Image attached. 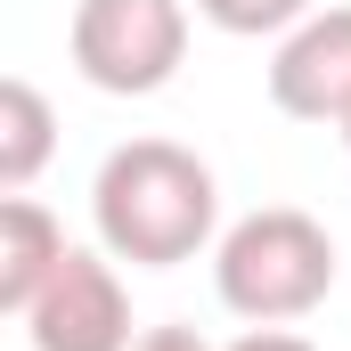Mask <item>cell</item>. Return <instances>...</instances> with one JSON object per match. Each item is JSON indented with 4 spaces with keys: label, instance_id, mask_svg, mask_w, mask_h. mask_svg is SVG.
<instances>
[{
    "label": "cell",
    "instance_id": "cell-9",
    "mask_svg": "<svg viewBox=\"0 0 351 351\" xmlns=\"http://www.w3.org/2000/svg\"><path fill=\"white\" fill-rule=\"evenodd\" d=\"M221 351H319V343L294 335V327H254V335H237V343H221Z\"/></svg>",
    "mask_w": 351,
    "mask_h": 351
},
{
    "label": "cell",
    "instance_id": "cell-1",
    "mask_svg": "<svg viewBox=\"0 0 351 351\" xmlns=\"http://www.w3.org/2000/svg\"><path fill=\"white\" fill-rule=\"evenodd\" d=\"M90 221L114 262H139V269L196 262L221 229L213 164L180 139H123L90 180Z\"/></svg>",
    "mask_w": 351,
    "mask_h": 351
},
{
    "label": "cell",
    "instance_id": "cell-7",
    "mask_svg": "<svg viewBox=\"0 0 351 351\" xmlns=\"http://www.w3.org/2000/svg\"><path fill=\"white\" fill-rule=\"evenodd\" d=\"M49 147H58L49 98L25 82V74H8V82H0V188L25 196V188L41 180V164H49Z\"/></svg>",
    "mask_w": 351,
    "mask_h": 351
},
{
    "label": "cell",
    "instance_id": "cell-2",
    "mask_svg": "<svg viewBox=\"0 0 351 351\" xmlns=\"http://www.w3.org/2000/svg\"><path fill=\"white\" fill-rule=\"evenodd\" d=\"M213 286H221V311L254 327H294L335 294V237L302 204H262L237 229H221Z\"/></svg>",
    "mask_w": 351,
    "mask_h": 351
},
{
    "label": "cell",
    "instance_id": "cell-11",
    "mask_svg": "<svg viewBox=\"0 0 351 351\" xmlns=\"http://www.w3.org/2000/svg\"><path fill=\"white\" fill-rule=\"evenodd\" d=\"M343 147H351V114H343Z\"/></svg>",
    "mask_w": 351,
    "mask_h": 351
},
{
    "label": "cell",
    "instance_id": "cell-4",
    "mask_svg": "<svg viewBox=\"0 0 351 351\" xmlns=\"http://www.w3.org/2000/svg\"><path fill=\"white\" fill-rule=\"evenodd\" d=\"M25 335L33 351H131V294L114 278L106 245H66V262L49 269V286L25 302Z\"/></svg>",
    "mask_w": 351,
    "mask_h": 351
},
{
    "label": "cell",
    "instance_id": "cell-6",
    "mask_svg": "<svg viewBox=\"0 0 351 351\" xmlns=\"http://www.w3.org/2000/svg\"><path fill=\"white\" fill-rule=\"evenodd\" d=\"M66 262V229L49 204L33 196H0V311L25 319V302L49 286V269Z\"/></svg>",
    "mask_w": 351,
    "mask_h": 351
},
{
    "label": "cell",
    "instance_id": "cell-5",
    "mask_svg": "<svg viewBox=\"0 0 351 351\" xmlns=\"http://www.w3.org/2000/svg\"><path fill=\"white\" fill-rule=\"evenodd\" d=\"M269 106L294 123H343L351 114V8H311L294 33H278Z\"/></svg>",
    "mask_w": 351,
    "mask_h": 351
},
{
    "label": "cell",
    "instance_id": "cell-10",
    "mask_svg": "<svg viewBox=\"0 0 351 351\" xmlns=\"http://www.w3.org/2000/svg\"><path fill=\"white\" fill-rule=\"evenodd\" d=\"M131 351H221V343H204L196 327H147V335H139Z\"/></svg>",
    "mask_w": 351,
    "mask_h": 351
},
{
    "label": "cell",
    "instance_id": "cell-3",
    "mask_svg": "<svg viewBox=\"0 0 351 351\" xmlns=\"http://www.w3.org/2000/svg\"><path fill=\"white\" fill-rule=\"evenodd\" d=\"M74 74L106 98H147L188 58V0H74Z\"/></svg>",
    "mask_w": 351,
    "mask_h": 351
},
{
    "label": "cell",
    "instance_id": "cell-8",
    "mask_svg": "<svg viewBox=\"0 0 351 351\" xmlns=\"http://www.w3.org/2000/svg\"><path fill=\"white\" fill-rule=\"evenodd\" d=\"M311 8H319V0H196V16H204V25H221V33H237V41L294 33Z\"/></svg>",
    "mask_w": 351,
    "mask_h": 351
}]
</instances>
